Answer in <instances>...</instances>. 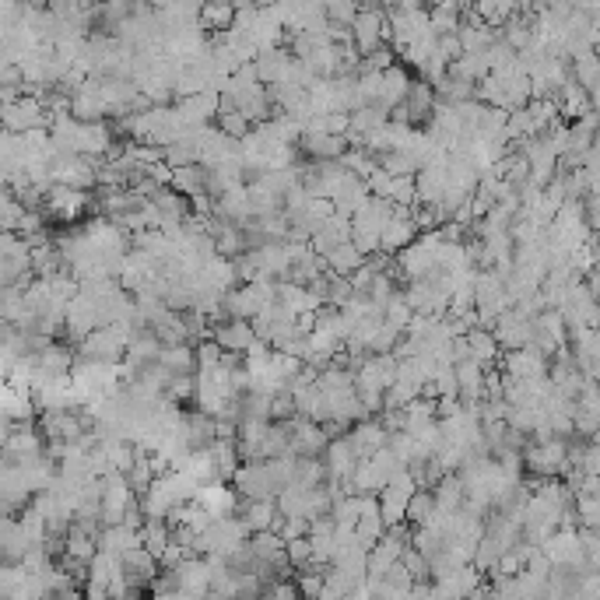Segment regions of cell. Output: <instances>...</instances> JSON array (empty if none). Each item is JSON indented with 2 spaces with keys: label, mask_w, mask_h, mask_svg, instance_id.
<instances>
[{
  "label": "cell",
  "mask_w": 600,
  "mask_h": 600,
  "mask_svg": "<svg viewBox=\"0 0 600 600\" xmlns=\"http://www.w3.org/2000/svg\"><path fill=\"white\" fill-rule=\"evenodd\" d=\"M137 330H141V327H116V323H109V327L92 330V334H88L85 341L78 344V351H74V355L85 358V362L120 365L123 355H127L130 337H134Z\"/></svg>",
  "instance_id": "obj_1"
},
{
  "label": "cell",
  "mask_w": 600,
  "mask_h": 600,
  "mask_svg": "<svg viewBox=\"0 0 600 600\" xmlns=\"http://www.w3.org/2000/svg\"><path fill=\"white\" fill-rule=\"evenodd\" d=\"M439 250H443V236L439 232H425L418 236L408 250L397 253V271L411 281H425L429 274L439 271Z\"/></svg>",
  "instance_id": "obj_2"
},
{
  "label": "cell",
  "mask_w": 600,
  "mask_h": 600,
  "mask_svg": "<svg viewBox=\"0 0 600 600\" xmlns=\"http://www.w3.org/2000/svg\"><path fill=\"white\" fill-rule=\"evenodd\" d=\"M50 116H46L39 95H15V99L0 102V130L4 134H32V130H46Z\"/></svg>",
  "instance_id": "obj_3"
},
{
  "label": "cell",
  "mask_w": 600,
  "mask_h": 600,
  "mask_svg": "<svg viewBox=\"0 0 600 600\" xmlns=\"http://www.w3.org/2000/svg\"><path fill=\"white\" fill-rule=\"evenodd\" d=\"M271 299H274V281H267V278L246 281V285L225 292L222 316H225V320H246V323H250L253 316H260V309H264Z\"/></svg>",
  "instance_id": "obj_4"
},
{
  "label": "cell",
  "mask_w": 600,
  "mask_h": 600,
  "mask_svg": "<svg viewBox=\"0 0 600 600\" xmlns=\"http://www.w3.org/2000/svg\"><path fill=\"white\" fill-rule=\"evenodd\" d=\"M523 467L534 478L555 481L558 474H565V457H569V439H544V443H527L523 446Z\"/></svg>",
  "instance_id": "obj_5"
},
{
  "label": "cell",
  "mask_w": 600,
  "mask_h": 600,
  "mask_svg": "<svg viewBox=\"0 0 600 600\" xmlns=\"http://www.w3.org/2000/svg\"><path fill=\"white\" fill-rule=\"evenodd\" d=\"M243 541H250V530L229 516V520H211L200 534V558H229Z\"/></svg>",
  "instance_id": "obj_6"
},
{
  "label": "cell",
  "mask_w": 600,
  "mask_h": 600,
  "mask_svg": "<svg viewBox=\"0 0 600 600\" xmlns=\"http://www.w3.org/2000/svg\"><path fill=\"white\" fill-rule=\"evenodd\" d=\"M46 457V439L36 425H15L8 443L0 446V467H25Z\"/></svg>",
  "instance_id": "obj_7"
},
{
  "label": "cell",
  "mask_w": 600,
  "mask_h": 600,
  "mask_svg": "<svg viewBox=\"0 0 600 600\" xmlns=\"http://www.w3.org/2000/svg\"><path fill=\"white\" fill-rule=\"evenodd\" d=\"M92 208V193L88 190H71V186H57L53 183L43 197V215L53 218V222H78L85 211Z\"/></svg>",
  "instance_id": "obj_8"
},
{
  "label": "cell",
  "mask_w": 600,
  "mask_h": 600,
  "mask_svg": "<svg viewBox=\"0 0 600 600\" xmlns=\"http://www.w3.org/2000/svg\"><path fill=\"white\" fill-rule=\"evenodd\" d=\"M50 179L57 186H71V190H92L95 186V162L92 158H81V155H57L53 151L50 162Z\"/></svg>",
  "instance_id": "obj_9"
},
{
  "label": "cell",
  "mask_w": 600,
  "mask_h": 600,
  "mask_svg": "<svg viewBox=\"0 0 600 600\" xmlns=\"http://www.w3.org/2000/svg\"><path fill=\"white\" fill-rule=\"evenodd\" d=\"M351 46L358 50V57H369L372 50L386 46L383 8H358L355 22H351Z\"/></svg>",
  "instance_id": "obj_10"
},
{
  "label": "cell",
  "mask_w": 600,
  "mask_h": 600,
  "mask_svg": "<svg viewBox=\"0 0 600 600\" xmlns=\"http://www.w3.org/2000/svg\"><path fill=\"white\" fill-rule=\"evenodd\" d=\"M565 344H569V337H565V323L555 309H544L541 316L530 320V344L527 348H534V351H541L544 358H551L558 348H565Z\"/></svg>",
  "instance_id": "obj_11"
},
{
  "label": "cell",
  "mask_w": 600,
  "mask_h": 600,
  "mask_svg": "<svg viewBox=\"0 0 600 600\" xmlns=\"http://www.w3.org/2000/svg\"><path fill=\"white\" fill-rule=\"evenodd\" d=\"M481 586H485V576L474 565H460V569L432 579V600H467Z\"/></svg>",
  "instance_id": "obj_12"
},
{
  "label": "cell",
  "mask_w": 600,
  "mask_h": 600,
  "mask_svg": "<svg viewBox=\"0 0 600 600\" xmlns=\"http://www.w3.org/2000/svg\"><path fill=\"white\" fill-rule=\"evenodd\" d=\"M443 193H446V155H439L415 172V204L418 208H439Z\"/></svg>",
  "instance_id": "obj_13"
},
{
  "label": "cell",
  "mask_w": 600,
  "mask_h": 600,
  "mask_svg": "<svg viewBox=\"0 0 600 600\" xmlns=\"http://www.w3.org/2000/svg\"><path fill=\"white\" fill-rule=\"evenodd\" d=\"M330 439L306 418H288V457H320Z\"/></svg>",
  "instance_id": "obj_14"
},
{
  "label": "cell",
  "mask_w": 600,
  "mask_h": 600,
  "mask_svg": "<svg viewBox=\"0 0 600 600\" xmlns=\"http://www.w3.org/2000/svg\"><path fill=\"white\" fill-rule=\"evenodd\" d=\"M208 341L215 344L218 351H225V355H246V348H250L257 337H253V327L246 320H222L215 323V327H208Z\"/></svg>",
  "instance_id": "obj_15"
},
{
  "label": "cell",
  "mask_w": 600,
  "mask_h": 600,
  "mask_svg": "<svg viewBox=\"0 0 600 600\" xmlns=\"http://www.w3.org/2000/svg\"><path fill=\"white\" fill-rule=\"evenodd\" d=\"M172 576H176V586L179 593H186V597L193 600H204L211 593V576H208V558L200 555H190L183 558V562L176 565V569H169Z\"/></svg>",
  "instance_id": "obj_16"
},
{
  "label": "cell",
  "mask_w": 600,
  "mask_h": 600,
  "mask_svg": "<svg viewBox=\"0 0 600 600\" xmlns=\"http://www.w3.org/2000/svg\"><path fill=\"white\" fill-rule=\"evenodd\" d=\"M415 239H418V225H415V218H411V211L393 208V218L386 222L383 236H379V257H383V253L408 250Z\"/></svg>",
  "instance_id": "obj_17"
},
{
  "label": "cell",
  "mask_w": 600,
  "mask_h": 600,
  "mask_svg": "<svg viewBox=\"0 0 600 600\" xmlns=\"http://www.w3.org/2000/svg\"><path fill=\"white\" fill-rule=\"evenodd\" d=\"M502 376L506 379H544L548 376V358L534 348L506 351V355H502Z\"/></svg>",
  "instance_id": "obj_18"
},
{
  "label": "cell",
  "mask_w": 600,
  "mask_h": 600,
  "mask_svg": "<svg viewBox=\"0 0 600 600\" xmlns=\"http://www.w3.org/2000/svg\"><path fill=\"white\" fill-rule=\"evenodd\" d=\"M492 337L495 344H499V351L506 355V351H520L530 344V320H523V316H516L513 309L509 313H502L499 320L492 323Z\"/></svg>",
  "instance_id": "obj_19"
},
{
  "label": "cell",
  "mask_w": 600,
  "mask_h": 600,
  "mask_svg": "<svg viewBox=\"0 0 600 600\" xmlns=\"http://www.w3.org/2000/svg\"><path fill=\"white\" fill-rule=\"evenodd\" d=\"M344 439H348L355 460H369L372 453L386 450V443H390V432H386L379 422H358V425H351Z\"/></svg>",
  "instance_id": "obj_20"
},
{
  "label": "cell",
  "mask_w": 600,
  "mask_h": 600,
  "mask_svg": "<svg viewBox=\"0 0 600 600\" xmlns=\"http://www.w3.org/2000/svg\"><path fill=\"white\" fill-rule=\"evenodd\" d=\"M344 243H351V225H348V218H341V215L323 218L320 229L309 236V250H313L320 260L327 257V253H334L337 246H344Z\"/></svg>",
  "instance_id": "obj_21"
},
{
  "label": "cell",
  "mask_w": 600,
  "mask_h": 600,
  "mask_svg": "<svg viewBox=\"0 0 600 600\" xmlns=\"http://www.w3.org/2000/svg\"><path fill=\"white\" fill-rule=\"evenodd\" d=\"M253 67H257V78L264 88H278L285 85L288 71H292V53L285 50V46H274V50H260L257 60H253Z\"/></svg>",
  "instance_id": "obj_22"
},
{
  "label": "cell",
  "mask_w": 600,
  "mask_h": 600,
  "mask_svg": "<svg viewBox=\"0 0 600 600\" xmlns=\"http://www.w3.org/2000/svg\"><path fill=\"white\" fill-rule=\"evenodd\" d=\"M193 502H197L211 520H229V516H236L239 495L232 492V485H208V488H197Z\"/></svg>",
  "instance_id": "obj_23"
},
{
  "label": "cell",
  "mask_w": 600,
  "mask_h": 600,
  "mask_svg": "<svg viewBox=\"0 0 600 600\" xmlns=\"http://www.w3.org/2000/svg\"><path fill=\"white\" fill-rule=\"evenodd\" d=\"M236 520L243 523L253 534H264V530H274V520H278V506L274 499H239L236 506Z\"/></svg>",
  "instance_id": "obj_24"
},
{
  "label": "cell",
  "mask_w": 600,
  "mask_h": 600,
  "mask_svg": "<svg viewBox=\"0 0 600 600\" xmlns=\"http://www.w3.org/2000/svg\"><path fill=\"white\" fill-rule=\"evenodd\" d=\"M120 572H123V579H127L130 590H141V586L155 583L158 562L144 548H134V551H127V555L120 558Z\"/></svg>",
  "instance_id": "obj_25"
},
{
  "label": "cell",
  "mask_w": 600,
  "mask_h": 600,
  "mask_svg": "<svg viewBox=\"0 0 600 600\" xmlns=\"http://www.w3.org/2000/svg\"><path fill=\"white\" fill-rule=\"evenodd\" d=\"M485 372L478 362H457L453 365V376H457V400L460 404H481L485 400Z\"/></svg>",
  "instance_id": "obj_26"
},
{
  "label": "cell",
  "mask_w": 600,
  "mask_h": 600,
  "mask_svg": "<svg viewBox=\"0 0 600 600\" xmlns=\"http://www.w3.org/2000/svg\"><path fill=\"white\" fill-rule=\"evenodd\" d=\"M320 464H323V474H327L330 481H348L351 471H355V453H351L348 439H330L327 450L320 453Z\"/></svg>",
  "instance_id": "obj_27"
},
{
  "label": "cell",
  "mask_w": 600,
  "mask_h": 600,
  "mask_svg": "<svg viewBox=\"0 0 600 600\" xmlns=\"http://www.w3.org/2000/svg\"><path fill=\"white\" fill-rule=\"evenodd\" d=\"M408 88H411V74L404 71L400 64H393L390 71H383V78H379V99H376V106L386 109V113H393V109L404 102Z\"/></svg>",
  "instance_id": "obj_28"
},
{
  "label": "cell",
  "mask_w": 600,
  "mask_h": 600,
  "mask_svg": "<svg viewBox=\"0 0 600 600\" xmlns=\"http://www.w3.org/2000/svg\"><path fill=\"white\" fill-rule=\"evenodd\" d=\"M155 365L165 372V376H193V372H197L193 344H172V348H162Z\"/></svg>",
  "instance_id": "obj_29"
},
{
  "label": "cell",
  "mask_w": 600,
  "mask_h": 600,
  "mask_svg": "<svg viewBox=\"0 0 600 600\" xmlns=\"http://www.w3.org/2000/svg\"><path fill=\"white\" fill-rule=\"evenodd\" d=\"M295 148H302L306 151L313 162H337V158L344 155V137H323V134H302L299 137V144Z\"/></svg>",
  "instance_id": "obj_30"
},
{
  "label": "cell",
  "mask_w": 600,
  "mask_h": 600,
  "mask_svg": "<svg viewBox=\"0 0 600 600\" xmlns=\"http://www.w3.org/2000/svg\"><path fill=\"white\" fill-rule=\"evenodd\" d=\"M432 506H436V516H453L464 506V485H460L457 474H446L443 481H436V488H432Z\"/></svg>",
  "instance_id": "obj_31"
},
{
  "label": "cell",
  "mask_w": 600,
  "mask_h": 600,
  "mask_svg": "<svg viewBox=\"0 0 600 600\" xmlns=\"http://www.w3.org/2000/svg\"><path fill=\"white\" fill-rule=\"evenodd\" d=\"M464 344H467V358L471 362H478L481 369H488V365H495L502 358L499 344H495L492 330H471V334H464Z\"/></svg>",
  "instance_id": "obj_32"
},
{
  "label": "cell",
  "mask_w": 600,
  "mask_h": 600,
  "mask_svg": "<svg viewBox=\"0 0 600 600\" xmlns=\"http://www.w3.org/2000/svg\"><path fill=\"white\" fill-rule=\"evenodd\" d=\"M569 74H572V81H576V85L590 95V99H597V85H600V57H597V50L583 53V57L572 60Z\"/></svg>",
  "instance_id": "obj_33"
},
{
  "label": "cell",
  "mask_w": 600,
  "mask_h": 600,
  "mask_svg": "<svg viewBox=\"0 0 600 600\" xmlns=\"http://www.w3.org/2000/svg\"><path fill=\"white\" fill-rule=\"evenodd\" d=\"M362 586H365V579L348 576V572H341V569H327V572H323V593H320V600H348L351 593L362 590Z\"/></svg>",
  "instance_id": "obj_34"
},
{
  "label": "cell",
  "mask_w": 600,
  "mask_h": 600,
  "mask_svg": "<svg viewBox=\"0 0 600 600\" xmlns=\"http://www.w3.org/2000/svg\"><path fill=\"white\" fill-rule=\"evenodd\" d=\"M137 541H141V548L158 562V558H162V551L172 544V530L165 527L162 520H144V527L137 530Z\"/></svg>",
  "instance_id": "obj_35"
},
{
  "label": "cell",
  "mask_w": 600,
  "mask_h": 600,
  "mask_svg": "<svg viewBox=\"0 0 600 600\" xmlns=\"http://www.w3.org/2000/svg\"><path fill=\"white\" fill-rule=\"evenodd\" d=\"M362 264H365V257L351 243L337 246L334 253H327V257H323V267H327L330 274H337V278H351V274H355Z\"/></svg>",
  "instance_id": "obj_36"
},
{
  "label": "cell",
  "mask_w": 600,
  "mask_h": 600,
  "mask_svg": "<svg viewBox=\"0 0 600 600\" xmlns=\"http://www.w3.org/2000/svg\"><path fill=\"white\" fill-rule=\"evenodd\" d=\"M186 439H190V450H208L215 443V418L200 415V411L186 415Z\"/></svg>",
  "instance_id": "obj_37"
},
{
  "label": "cell",
  "mask_w": 600,
  "mask_h": 600,
  "mask_svg": "<svg viewBox=\"0 0 600 600\" xmlns=\"http://www.w3.org/2000/svg\"><path fill=\"white\" fill-rule=\"evenodd\" d=\"M232 15H236V8H232V4H208V8H200L197 25L204 29V36H208V32L222 36V32L232 25Z\"/></svg>",
  "instance_id": "obj_38"
},
{
  "label": "cell",
  "mask_w": 600,
  "mask_h": 600,
  "mask_svg": "<svg viewBox=\"0 0 600 600\" xmlns=\"http://www.w3.org/2000/svg\"><path fill=\"white\" fill-rule=\"evenodd\" d=\"M432 516H436V506H432V492H429V488H418V492L408 499V513H404V523L415 530V527H425Z\"/></svg>",
  "instance_id": "obj_39"
},
{
  "label": "cell",
  "mask_w": 600,
  "mask_h": 600,
  "mask_svg": "<svg viewBox=\"0 0 600 600\" xmlns=\"http://www.w3.org/2000/svg\"><path fill=\"white\" fill-rule=\"evenodd\" d=\"M208 453H211V460H215V467H218V474H222V481H229L232 474H236V467H239L236 443H232V439H215V443L208 446Z\"/></svg>",
  "instance_id": "obj_40"
},
{
  "label": "cell",
  "mask_w": 600,
  "mask_h": 600,
  "mask_svg": "<svg viewBox=\"0 0 600 600\" xmlns=\"http://www.w3.org/2000/svg\"><path fill=\"white\" fill-rule=\"evenodd\" d=\"M411 320H415V313H411V309H408V302H404V295L397 292V295H393V299L383 306V323H386V327L397 330V334H404Z\"/></svg>",
  "instance_id": "obj_41"
},
{
  "label": "cell",
  "mask_w": 600,
  "mask_h": 600,
  "mask_svg": "<svg viewBox=\"0 0 600 600\" xmlns=\"http://www.w3.org/2000/svg\"><path fill=\"white\" fill-rule=\"evenodd\" d=\"M400 565H404V572L411 576V583H432V576H429V562H425L422 555H418L415 548H404V555H400Z\"/></svg>",
  "instance_id": "obj_42"
},
{
  "label": "cell",
  "mask_w": 600,
  "mask_h": 600,
  "mask_svg": "<svg viewBox=\"0 0 600 600\" xmlns=\"http://www.w3.org/2000/svg\"><path fill=\"white\" fill-rule=\"evenodd\" d=\"M193 390H197V379L193 376H169V383H165V393L162 397L169 400V404H183V400L193 397Z\"/></svg>",
  "instance_id": "obj_43"
},
{
  "label": "cell",
  "mask_w": 600,
  "mask_h": 600,
  "mask_svg": "<svg viewBox=\"0 0 600 600\" xmlns=\"http://www.w3.org/2000/svg\"><path fill=\"white\" fill-rule=\"evenodd\" d=\"M358 15V4L351 0H337V4H327V25H341V29H351Z\"/></svg>",
  "instance_id": "obj_44"
},
{
  "label": "cell",
  "mask_w": 600,
  "mask_h": 600,
  "mask_svg": "<svg viewBox=\"0 0 600 600\" xmlns=\"http://www.w3.org/2000/svg\"><path fill=\"white\" fill-rule=\"evenodd\" d=\"M85 600H109L106 586H92V583H88L85 586Z\"/></svg>",
  "instance_id": "obj_45"
},
{
  "label": "cell",
  "mask_w": 600,
  "mask_h": 600,
  "mask_svg": "<svg viewBox=\"0 0 600 600\" xmlns=\"http://www.w3.org/2000/svg\"><path fill=\"white\" fill-rule=\"evenodd\" d=\"M120 600H148V597H141V593H127V597H120Z\"/></svg>",
  "instance_id": "obj_46"
},
{
  "label": "cell",
  "mask_w": 600,
  "mask_h": 600,
  "mask_svg": "<svg viewBox=\"0 0 600 600\" xmlns=\"http://www.w3.org/2000/svg\"><path fill=\"white\" fill-rule=\"evenodd\" d=\"M0 190H8V176L4 172H0Z\"/></svg>",
  "instance_id": "obj_47"
}]
</instances>
